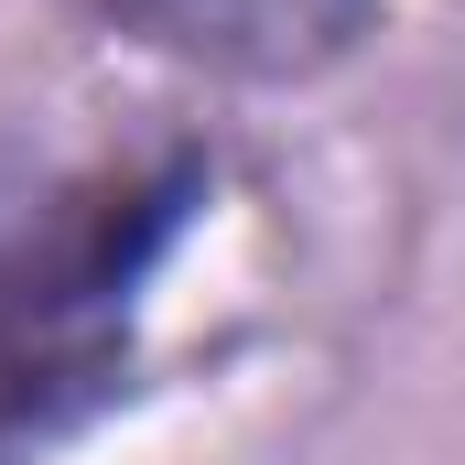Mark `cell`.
I'll return each mask as SVG.
<instances>
[{
	"label": "cell",
	"instance_id": "6da1fadb",
	"mask_svg": "<svg viewBox=\"0 0 465 465\" xmlns=\"http://www.w3.org/2000/svg\"><path fill=\"white\" fill-rule=\"evenodd\" d=\"M76 11L163 65L238 87H303L379 33V0H76Z\"/></svg>",
	"mask_w": 465,
	"mask_h": 465
}]
</instances>
